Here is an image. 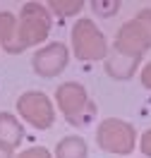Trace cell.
I'll return each instance as SVG.
<instances>
[{"instance_id":"cell-3","label":"cell","mask_w":151,"mask_h":158,"mask_svg":"<svg viewBox=\"0 0 151 158\" xmlns=\"http://www.w3.org/2000/svg\"><path fill=\"white\" fill-rule=\"evenodd\" d=\"M141 81H144V86H151V65L144 67V72H141Z\"/></svg>"},{"instance_id":"cell-2","label":"cell","mask_w":151,"mask_h":158,"mask_svg":"<svg viewBox=\"0 0 151 158\" xmlns=\"http://www.w3.org/2000/svg\"><path fill=\"white\" fill-rule=\"evenodd\" d=\"M141 151H144L146 156H151V129L141 137Z\"/></svg>"},{"instance_id":"cell-1","label":"cell","mask_w":151,"mask_h":158,"mask_svg":"<svg viewBox=\"0 0 151 158\" xmlns=\"http://www.w3.org/2000/svg\"><path fill=\"white\" fill-rule=\"evenodd\" d=\"M101 144L106 146V151L127 153L134 146V129L120 120H108L101 125Z\"/></svg>"}]
</instances>
